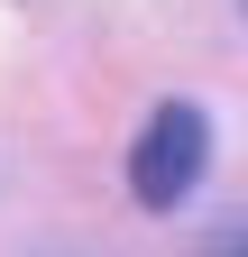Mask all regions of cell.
<instances>
[{"label":"cell","mask_w":248,"mask_h":257,"mask_svg":"<svg viewBox=\"0 0 248 257\" xmlns=\"http://www.w3.org/2000/svg\"><path fill=\"white\" fill-rule=\"evenodd\" d=\"M202 156H211V119L193 101H157L147 128H138V147H129V193H138L147 211H175L184 193H193Z\"/></svg>","instance_id":"cell-1"},{"label":"cell","mask_w":248,"mask_h":257,"mask_svg":"<svg viewBox=\"0 0 248 257\" xmlns=\"http://www.w3.org/2000/svg\"><path fill=\"white\" fill-rule=\"evenodd\" d=\"M211 257H248V230H230V239H221V248H211Z\"/></svg>","instance_id":"cell-2"},{"label":"cell","mask_w":248,"mask_h":257,"mask_svg":"<svg viewBox=\"0 0 248 257\" xmlns=\"http://www.w3.org/2000/svg\"><path fill=\"white\" fill-rule=\"evenodd\" d=\"M239 10H248V0H239Z\"/></svg>","instance_id":"cell-3"}]
</instances>
